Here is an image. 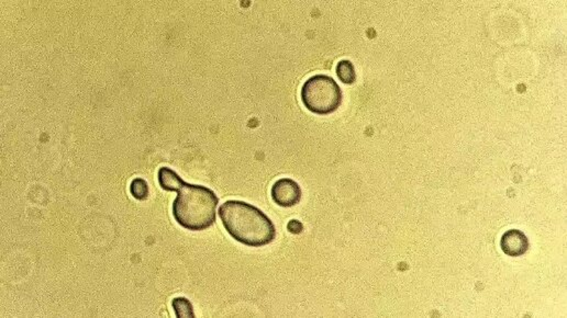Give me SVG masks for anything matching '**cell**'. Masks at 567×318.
Returning <instances> with one entry per match:
<instances>
[{"label":"cell","instance_id":"cell-1","mask_svg":"<svg viewBox=\"0 0 567 318\" xmlns=\"http://www.w3.org/2000/svg\"><path fill=\"white\" fill-rule=\"evenodd\" d=\"M219 217L226 233L242 245L263 247L275 239L273 222L263 211L248 202H224L220 207Z\"/></svg>","mask_w":567,"mask_h":318},{"label":"cell","instance_id":"cell-2","mask_svg":"<svg viewBox=\"0 0 567 318\" xmlns=\"http://www.w3.org/2000/svg\"><path fill=\"white\" fill-rule=\"evenodd\" d=\"M218 204L219 199L214 190L185 183L177 191L172 211L175 221L184 229L205 231L216 222Z\"/></svg>","mask_w":567,"mask_h":318},{"label":"cell","instance_id":"cell-3","mask_svg":"<svg viewBox=\"0 0 567 318\" xmlns=\"http://www.w3.org/2000/svg\"><path fill=\"white\" fill-rule=\"evenodd\" d=\"M302 105L318 115L334 113L342 103V90L334 78L314 75L304 81L300 91Z\"/></svg>","mask_w":567,"mask_h":318},{"label":"cell","instance_id":"cell-4","mask_svg":"<svg viewBox=\"0 0 567 318\" xmlns=\"http://www.w3.org/2000/svg\"><path fill=\"white\" fill-rule=\"evenodd\" d=\"M272 199L282 208L294 207L302 200V188L290 178H282L270 190Z\"/></svg>","mask_w":567,"mask_h":318},{"label":"cell","instance_id":"cell-5","mask_svg":"<svg viewBox=\"0 0 567 318\" xmlns=\"http://www.w3.org/2000/svg\"><path fill=\"white\" fill-rule=\"evenodd\" d=\"M500 247L507 256L520 257L528 251L529 239L519 229H509L502 235Z\"/></svg>","mask_w":567,"mask_h":318},{"label":"cell","instance_id":"cell-6","mask_svg":"<svg viewBox=\"0 0 567 318\" xmlns=\"http://www.w3.org/2000/svg\"><path fill=\"white\" fill-rule=\"evenodd\" d=\"M158 183L165 191L177 192L185 181L171 168L162 167L158 170Z\"/></svg>","mask_w":567,"mask_h":318},{"label":"cell","instance_id":"cell-7","mask_svg":"<svg viewBox=\"0 0 567 318\" xmlns=\"http://www.w3.org/2000/svg\"><path fill=\"white\" fill-rule=\"evenodd\" d=\"M336 76L338 79L346 85H352L356 81V75L353 63L348 59L340 61L336 65Z\"/></svg>","mask_w":567,"mask_h":318},{"label":"cell","instance_id":"cell-8","mask_svg":"<svg viewBox=\"0 0 567 318\" xmlns=\"http://www.w3.org/2000/svg\"><path fill=\"white\" fill-rule=\"evenodd\" d=\"M174 312L177 317H194V310L192 303L185 297H176L172 301Z\"/></svg>","mask_w":567,"mask_h":318},{"label":"cell","instance_id":"cell-9","mask_svg":"<svg viewBox=\"0 0 567 318\" xmlns=\"http://www.w3.org/2000/svg\"><path fill=\"white\" fill-rule=\"evenodd\" d=\"M130 193L134 199L145 200L149 195V185L146 183L143 178H136L132 180L131 185H130Z\"/></svg>","mask_w":567,"mask_h":318}]
</instances>
